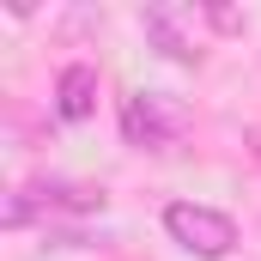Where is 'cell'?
<instances>
[{"mask_svg":"<svg viewBox=\"0 0 261 261\" xmlns=\"http://www.w3.org/2000/svg\"><path fill=\"white\" fill-rule=\"evenodd\" d=\"M206 18H213V24H219V31H243V18H237V12H231V6H206Z\"/></svg>","mask_w":261,"mask_h":261,"instance_id":"6","label":"cell"},{"mask_svg":"<svg viewBox=\"0 0 261 261\" xmlns=\"http://www.w3.org/2000/svg\"><path fill=\"white\" fill-rule=\"evenodd\" d=\"M122 134H128V146L164 152L182 134V110L170 97H158V91H134V97H122Z\"/></svg>","mask_w":261,"mask_h":261,"instance_id":"3","label":"cell"},{"mask_svg":"<svg viewBox=\"0 0 261 261\" xmlns=\"http://www.w3.org/2000/svg\"><path fill=\"white\" fill-rule=\"evenodd\" d=\"M140 24H146V37H152V43H158L170 61L200 67V49L189 43V37H182V31H176V12H170V6H146V12H140Z\"/></svg>","mask_w":261,"mask_h":261,"instance_id":"5","label":"cell"},{"mask_svg":"<svg viewBox=\"0 0 261 261\" xmlns=\"http://www.w3.org/2000/svg\"><path fill=\"white\" fill-rule=\"evenodd\" d=\"M164 231H170V243H182V249L200 255V261L231 255V243H237V219L219 213V206H195V200L164 206Z\"/></svg>","mask_w":261,"mask_h":261,"instance_id":"1","label":"cell"},{"mask_svg":"<svg viewBox=\"0 0 261 261\" xmlns=\"http://www.w3.org/2000/svg\"><path fill=\"white\" fill-rule=\"evenodd\" d=\"M91 110H97V67L91 61L61 67V79H55V116L61 122H85Z\"/></svg>","mask_w":261,"mask_h":261,"instance_id":"4","label":"cell"},{"mask_svg":"<svg viewBox=\"0 0 261 261\" xmlns=\"http://www.w3.org/2000/svg\"><path fill=\"white\" fill-rule=\"evenodd\" d=\"M49 213H103V189H85V182H24L6 200V225H31V219H49Z\"/></svg>","mask_w":261,"mask_h":261,"instance_id":"2","label":"cell"}]
</instances>
